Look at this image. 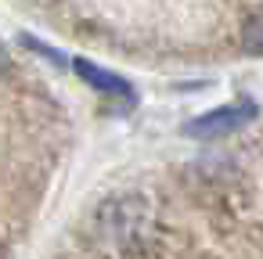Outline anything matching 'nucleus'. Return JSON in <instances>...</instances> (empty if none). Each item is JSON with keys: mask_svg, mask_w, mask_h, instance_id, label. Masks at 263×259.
Returning a JSON list of instances; mask_svg holds the SVG:
<instances>
[{"mask_svg": "<svg viewBox=\"0 0 263 259\" xmlns=\"http://www.w3.org/2000/svg\"><path fill=\"white\" fill-rule=\"evenodd\" d=\"M252 105H227V108H216V112H205L198 119H191L184 126L187 137H198V141H216V137H227L234 130H241L249 119H252Z\"/></svg>", "mask_w": 263, "mask_h": 259, "instance_id": "1", "label": "nucleus"}, {"mask_svg": "<svg viewBox=\"0 0 263 259\" xmlns=\"http://www.w3.org/2000/svg\"><path fill=\"white\" fill-rule=\"evenodd\" d=\"M238 44H241V51H249V54H263V8L252 11V15L241 22Z\"/></svg>", "mask_w": 263, "mask_h": 259, "instance_id": "3", "label": "nucleus"}, {"mask_svg": "<svg viewBox=\"0 0 263 259\" xmlns=\"http://www.w3.org/2000/svg\"><path fill=\"white\" fill-rule=\"evenodd\" d=\"M72 69H76L90 87H98V90L126 94V79H119V76H116V72H108V69H98V65H90V62H72Z\"/></svg>", "mask_w": 263, "mask_h": 259, "instance_id": "2", "label": "nucleus"}]
</instances>
